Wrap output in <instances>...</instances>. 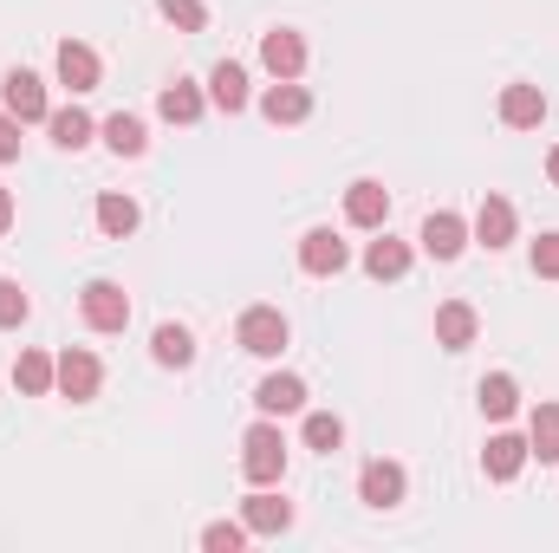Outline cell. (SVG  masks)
<instances>
[{"mask_svg": "<svg viewBox=\"0 0 559 553\" xmlns=\"http://www.w3.org/2000/svg\"><path fill=\"white\" fill-rule=\"evenodd\" d=\"M241 469H248V482H280V469H286V436H280L274 423H254V430L241 436Z\"/></svg>", "mask_w": 559, "mask_h": 553, "instance_id": "cell-1", "label": "cell"}, {"mask_svg": "<svg viewBox=\"0 0 559 553\" xmlns=\"http://www.w3.org/2000/svg\"><path fill=\"white\" fill-rule=\"evenodd\" d=\"M85 326L92 332H124L131 326V299H124L118 280H92L85 286Z\"/></svg>", "mask_w": 559, "mask_h": 553, "instance_id": "cell-2", "label": "cell"}, {"mask_svg": "<svg viewBox=\"0 0 559 553\" xmlns=\"http://www.w3.org/2000/svg\"><path fill=\"white\" fill-rule=\"evenodd\" d=\"M235 332H241V345H248L254 358H280V345H286V319H280L274 306H248Z\"/></svg>", "mask_w": 559, "mask_h": 553, "instance_id": "cell-3", "label": "cell"}, {"mask_svg": "<svg viewBox=\"0 0 559 553\" xmlns=\"http://www.w3.org/2000/svg\"><path fill=\"white\" fill-rule=\"evenodd\" d=\"M423 248H429L436 261H455V255L468 248V222H462V215H449V209H436V215L423 222Z\"/></svg>", "mask_w": 559, "mask_h": 553, "instance_id": "cell-4", "label": "cell"}, {"mask_svg": "<svg viewBox=\"0 0 559 553\" xmlns=\"http://www.w3.org/2000/svg\"><path fill=\"white\" fill-rule=\"evenodd\" d=\"M547 118V98H540V85H508L501 92V125H514V131H534Z\"/></svg>", "mask_w": 559, "mask_h": 553, "instance_id": "cell-5", "label": "cell"}, {"mask_svg": "<svg viewBox=\"0 0 559 553\" xmlns=\"http://www.w3.org/2000/svg\"><path fill=\"white\" fill-rule=\"evenodd\" d=\"M345 215H352L358 228H384V215H391V189H384V183H352Z\"/></svg>", "mask_w": 559, "mask_h": 553, "instance_id": "cell-6", "label": "cell"}, {"mask_svg": "<svg viewBox=\"0 0 559 553\" xmlns=\"http://www.w3.org/2000/svg\"><path fill=\"white\" fill-rule=\"evenodd\" d=\"M299 268H306V274H338V268H345V242H338L332 228H312V235L299 242Z\"/></svg>", "mask_w": 559, "mask_h": 553, "instance_id": "cell-7", "label": "cell"}, {"mask_svg": "<svg viewBox=\"0 0 559 553\" xmlns=\"http://www.w3.org/2000/svg\"><path fill=\"white\" fill-rule=\"evenodd\" d=\"M59 391L66 398H98V358L92 352H59Z\"/></svg>", "mask_w": 559, "mask_h": 553, "instance_id": "cell-8", "label": "cell"}, {"mask_svg": "<svg viewBox=\"0 0 559 553\" xmlns=\"http://www.w3.org/2000/svg\"><path fill=\"white\" fill-rule=\"evenodd\" d=\"M358 489H365L371 508H397V502H404V469H397V462H365Z\"/></svg>", "mask_w": 559, "mask_h": 553, "instance_id": "cell-9", "label": "cell"}, {"mask_svg": "<svg viewBox=\"0 0 559 553\" xmlns=\"http://www.w3.org/2000/svg\"><path fill=\"white\" fill-rule=\"evenodd\" d=\"M261 66L274 72V79H299V66H306V46H299V33H267L261 39Z\"/></svg>", "mask_w": 559, "mask_h": 553, "instance_id": "cell-10", "label": "cell"}, {"mask_svg": "<svg viewBox=\"0 0 559 553\" xmlns=\"http://www.w3.org/2000/svg\"><path fill=\"white\" fill-rule=\"evenodd\" d=\"M7 111H13L20 125L46 118V85H39L33 72H7Z\"/></svg>", "mask_w": 559, "mask_h": 553, "instance_id": "cell-11", "label": "cell"}, {"mask_svg": "<svg viewBox=\"0 0 559 553\" xmlns=\"http://www.w3.org/2000/svg\"><path fill=\"white\" fill-rule=\"evenodd\" d=\"M475 242H481V248H508V242H514V209H508L501 196H488V202L475 209Z\"/></svg>", "mask_w": 559, "mask_h": 553, "instance_id": "cell-12", "label": "cell"}, {"mask_svg": "<svg viewBox=\"0 0 559 553\" xmlns=\"http://www.w3.org/2000/svg\"><path fill=\"white\" fill-rule=\"evenodd\" d=\"M59 79H66L72 92H92V85H98V52L79 46V39H66V46H59Z\"/></svg>", "mask_w": 559, "mask_h": 553, "instance_id": "cell-13", "label": "cell"}, {"mask_svg": "<svg viewBox=\"0 0 559 553\" xmlns=\"http://www.w3.org/2000/svg\"><path fill=\"white\" fill-rule=\"evenodd\" d=\"M13 385H20L26 398H46V391L59 385V365H52L46 352H20V358H13Z\"/></svg>", "mask_w": 559, "mask_h": 553, "instance_id": "cell-14", "label": "cell"}, {"mask_svg": "<svg viewBox=\"0 0 559 553\" xmlns=\"http://www.w3.org/2000/svg\"><path fill=\"white\" fill-rule=\"evenodd\" d=\"M365 274H371V280H404V274H411V248H404V242H391V235H384V242H371V248H365Z\"/></svg>", "mask_w": 559, "mask_h": 553, "instance_id": "cell-15", "label": "cell"}, {"mask_svg": "<svg viewBox=\"0 0 559 553\" xmlns=\"http://www.w3.org/2000/svg\"><path fill=\"white\" fill-rule=\"evenodd\" d=\"M261 111L274 118V125H299L306 111H312V98L293 85V79H280V85H267V98H261Z\"/></svg>", "mask_w": 559, "mask_h": 553, "instance_id": "cell-16", "label": "cell"}, {"mask_svg": "<svg viewBox=\"0 0 559 553\" xmlns=\"http://www.w3.org/2000/svg\"><path fill=\"white\" fill-rule=\"evenodd\" d=\"M436 339H442L449 352H462V345L475 339V306H462V299H449V306L436 313Z\"/></svg>", "mask_w": 559, "mask_h": 553, "instance_id": "cell-17", "label": "cell"}, {"mask_svg": "<svg viewBox=\"0 0 559 553\" xmlns=\"http://www.w3.org/2000/svg\"><path fill=\"white\" fill-rule=\"evenodd\" d=\"M481 462H488L495 482H514L521 462H527V443H521V436H488V456H481Z\"/></svg>", "mask_w": 559, "mask_h": 553, "instance_id": "cell-18", "label": "cell"}, {"mask_svg": "<svg viewBox=\"0 0 559 553\" xmlns=\"http://www.w3.org/2000/svg\"><path fill=\"white\" fill-rule=\"evenodd\" d=\"M254 404H261L267 416H280V411H299V404H306V385H299V378H286V372H280V378H261Z\"/></svg>", "mask_w": 559, "mask_h": 553, "instance_id": "cell-19", "label": "cell"}, {"mask_svg": "<svg viewBox=\"0 0 559 553\" xmlns=\"http://www.w3.org/2000/svg\"><path fill=\"white\" fill-rule=\"evenodd\" d=\"M209 98H215L222 111H241V105H248V72L222 59V66H215V79H209Z\"/></svg>", "mask_w": 559, "mask_h": 553, "instance_id": "cell-20", "label": "cell"}, {"mask_svg": "<svg viewBox=\"0 0 559 553\" xmlns=\"http://www.w3.org/2000/svg\"><path fill=\"white\" fill-rule=\"evenodd\" d=\"M156 111H163L169 125H195V118H202V92L176 79V85H163V98H156Z\"/></svg>", "mask_w": 559, "mask_h": 553, "instance_id": "cell-21", "label": "cell"}, {"mask_svg": "<svg viewBox=\"0 0 559 553\" xmlns=\"http://www.w3.org/2000/svg\"><path fill=\"white\" fill-rule=\"evenodd\" d=\"M241 515H248V528H254V534H280V528L293 521V508H286L280 495H248V502H241Z\"/></svg>", "mask_w": 559, "mask_h": 553, "instance_id": "cell-22", "label": "cell"}, {"mask_svg": "<svg viewBox=\"0 0 559 553\" xmlns=\"http://www.w3.org/2000/svg\"><path fill=\"white\" fill-rule=\"evenodd\" d=\"M527 456H540V462H559V404H540V411H534Z\"/></svg>", "mask_w": 559, "mask_h": 553, "instance_id": "cell-23", "label": "cell"}, {"mask_svg": "<svg viewBox=\"0 0 559 553\" xmlns=\"http://www.w3.org/2000/svg\"><path fill=\"white\" fill-rule=\"evenodd\" d=\"M150 352H156V365H189V358H195V339H189L182 326H156Z\"/></svg>", "mask_w": 559, "mask_h": 553, "instance_id": "cell-24", "label": "cell"}, {"mask_svg": "<svg viewBox=\"0 0 559 553\" xmlns=\"http://www.w3.org/2000/svg\"><path fill=\"white\" fill-rule=\"evenodd\" d=\"M46 125H52V143H66V150H79V143H92V118L72 105V111H46Z\"/></svg>", "mask_w": 559, "mask_h": 553, "instance_id": "cell-25", "label": "cell"}, {"mask_svg": "<svg viewBox=\"0 0 559 553\" xmlns=\"http://www.w3.org/2000/svg\"><path fill=\"white\" fill-rule=\"evenodd\" d=\"M514 404H521V391H514V378H508V372L481 378V411H488V416H514Z\"/></svg>", "mask_w": 559, "mask_h": 553, "instance_id": "cell-26", "label": "cell"}, {"mask_svg": "<svg viewBox=\"0 0 559 553\" xmlns=\"http://www.w3.org/2000/svg\"><path fill=\"white\" fill-rule=\"evenodd\" d=\"M105 143H111L118 156H138L150 138H143V125L131 118V111H118V118H105Z\"/></svg>", "mask_w": 559, "mask_h": 553, "instance_id": "cell-27", "label": "cell"}, {"mask_svg": "<svg viewBox=\"0 0 559 553\" xmlns=\"http://www.w3.org/2000/svg\"><path fill=\"white\" fill-rule=\"evenodd\" d=\"M98 228H105V235H131V228H138V202H131V196H105V202H98Z\"/></svg>", "mask_w": 559, "mask_h": 553, "instance_id": "cell-28", "label": "cell"}, {"mask_svg": "<svg viewBox=\"0 0 559 553\" xmlns=\"http://www.w3.org/2000/svg\"><path fill=\"white\" fill-rule=\"evenodd\" d=\"M241 541H248V521H209L202 528V548L209 553H241Z\"/></svg>", "mask_w": 559, "mask_h": 553, "instance_id": "cell-29", "label": "cell"}, {"mask_svg": "<svg viewBox=\"0 0 559 553\" xmlns=\"http://www.w3.org/2000/svg\"><path fill=\"white\" fill-rule=\"evenodd\" d=\"M306 443H312V449H325V456H332V449H338V443H345V423H338V416H306Z\"/></svg>", "mask_w": 559, "mask_h": 553, "instance_id": "cell-30", "label": "cell"}, {"mask_svg": "<svg viewBox=\"0 0 559 553\" xmlns=\"http://www.w3.org/2000/svg\"><path fill=\"white\" fill-rule=\"evenodd\" d=\"M163 7V20H176L182 33H202L209 26V13H202V0H156Z\"/></svg>", "mask_w": 559, "mask_h": 553, "instance_id": "cell-31", "label": "cell"}, {"mask_svg": "<svg viewBox=\"0 0 559 553\" xmlns=\"http://www.w3.org/2000/svg\"><path fill=\"white\" fill-rule=\"evenodd\" d=\"M26 319V293L13 280H0V326H20Z\"/></svg>", "mask_w": 559, "mask_h": 553, "instance_id": "cell-32", "label": "cell"}, {"mask_svg": "<svg viewBox=\"0 0 559 553\" xmlns=\"http://www.w3.org/2000/svg\"><path fill=\"white\" fill-rule=\"evenodd\" d=\"M534 274L559 280V235H540V242H534Z\"/></svg>", "mask_w": 559, "mask_h": 553, "instance_id": "cell-33", "label": "cell"}, {"mask_svg": "<svg viewBox=\"0 0 559 553\" xmlns=\"http://www.w3.org/2000/svg\"><path fill=\"white\" fill-rule=\"evenodd\" d=\"M13 156H20V118L0 111V163H13Z\"/></svg>", "mask_w": 559, "mask_h": 553, "instance_id": "cell-34", "label": "cell"}, {"mask_svg": "<svg viewBox=\"0 0 559 553\" xmlns=\"http://www.w3.org/2000/svg\"><path fill=\"white\" fill-rule=\"evenodd\" d=\"M0 228H13V196L0 189Z\"/></svg>", "mask_w": 559, "mask_h": 553, "instance_id": "cell-35", "label": "cell"}, {"mask_svg": "<svg viewBox=\"0 0 559 553\" xmlns=\"http://www.w3.org/2000/svg\"><path fill=\"white\" fill-rule=\"evenodd\" d=\"M547 176H554V183H559V150H554V156H547Z\"/></svg>", "mask_w": 559, "mask_h": 553, "instance_id": "cell-36", "label": "cell"}]
</instances>
